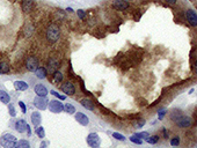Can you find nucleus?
I'll list each match as a JSON object with an SVG mask.
<instances>
[{"instance_id": "nucleus-1", "label": "nucleus", "mask_w": 197, "mask_h": 148, "mask_svg": "<svg viewBox=\"0 0 197 148\" xmlns=\"http://www.w3.org/2000/svg\"><path fill=\"white\" fill-rule=\"evenodd\" d=\"M61 37V29L56 24H50L46 29V38L50 43H55Z\"/></svg>"}, {"instance_id": "nucleus-2", "label": "nucleus", "mask_w": 197, "mask_h": 148, "mask_svg": "<svg viewBox=\"0 0 197 148\" xmlns=\"http://www.w3.org/2000/svg\"><path fill=\"white\" fill-rule=\"evenodd\" d=\"M16 141H17L16 137H14V135H12V134L9 133H6L4 134V135H1V138H0V145L5 148H8V147L12 148V147H15Z\"/></svg>"}, {"instance_id": "nucleus-3", "label": "nucleus", "mask_w": 197, "mask_h": 148, "mask_svg": "<svg viewBox=\"0 0 197 148\" xmlns=\"http://www.w3.org/2000/svg\"><path fill=\"white\" fill-rule=\"evenodd\" d=\"M175 124L179 126V127H181V128H188L190 126L192 125V118L189 117V116H187V115H180L177 118L174 120Z\"/></svg>"}, {"instance_id": "nucleus-4", "label": "nucleus", "mask_w": 197, "mask_h": 148, "mask_svg": "<svg viewBox=\"0 0 197 148\" xmlns=\"http://www.w3.org/2000/svg\"><path fill=\"white\" fill-rule=\"evenodd\" d=\"M26 68L30 72H34L38 68V59L35 56H29L26 59Z\"/></svg>"}, {"instance_id": "nucleus-5", "label": "nucleus", "mask_w": 197, "mask_h": 148, "mask_svg": "<svg viewBox=\"0 0 197 148\" xmlns=\"http://www.w3.org/2000/svg\"><path fill=\"white\" fill-rule=\"evenodd\" d=\"M86 141H87L88 146H89V147H93V148H96L101 145V138H100L96 133L88 134V137H87Z\"/></svg>"}, {"instance_id": "nucleus-6", "label": "nucleus", "mask_w": 197, "mask_h": 148, "mask_svg": "<svg viewBox=\"0 0 197 148\" xmlns=\"http://www.w3.org/2000/svg\"><path fill=\"white\" fill-rule=\"evenodd\" d=\"M48 108H49V110L51 111V112H53V113H59L61 111H64V105H63V103L59 102V101H57V100L50 101Z\"/></svg>"}, {"instance_id": "nucleus-7", "label": "nucleus", "mask_w": 197, "mask_h": 148, "mask_svg": "<svg viewBox=\"0 0 197 148\" xmlns=\"http://www.w3.org/2000/svg\"><path fill=\"white\" fill-rule=\"evenodd\" d=\"M61 89L63 93H65V95H70V96H72V95L76 94V86H74L71 81L64 82V83L61 86Z\"/></svg>"}, {"instance_id": "nucleus-8", "label": "nucleus", "mask_w": 197, "mask_h": 148, "mask_svg": "<svg viewBox=\"0 0 197 148\" xmlns=\"http://www.w3.org/2000/svg\"><path fill=\"white\" fill-rule=\"evenodd\" d=\"M34 105L39 110H45L49 105V101L45 96H37L34 98Z\"/></svg>"}, {"instance_id": "nucleus-9", "label": "nucleus", "mask_w": 197, "mask_h": 148, "mask_svg": "<svg viewBox=\"0 0 197 148\" xmlns=\"http://www.w3.org/2000/svg\"><path fill=\"white\" fill-rule=\"evenodd\" d=\"M186 19L191 27H197V14L194 9H187L186 12Z\"/></svg>"}, {"instance_id": "nucleus-10", "label": "nucleus", "mask_w": 197, "mask_h": 148, "mask_svg": "<svg viewBox=\"0 0 197 148\" xmlns=\"http://www.w3.org/2000/svg\"><path fill=\"white\" fill-rule=\"evenodd\" d=\"M113 7L117 11H125L129 8V1L127 0H114L113 1Z\"/></svg>"}, {"instance_id": "nucleus-11", "label": "nucleus", "mask_w": 197, "mask_h": 148, "mask_svg": "<svg viewBox=\"0 0 197 148\" xmlns=\"http://www.w3.org/2000/svg\"><path fill=\"white\" fill-rule=\"evenodd\" d=\"M76 120L80 124V125H83V126L88 125V123H89L88 117H87L85 113H83V112H76Z\"/></svg>"}, {"instance_id": "nucleus-12", "label": "nucleus", "mask_w": 197, "mask_h": 148, "mask_svg": "<svg viewBox=\"0 0 197 148\" xmlns=\"http://www.w3.org/2000/svg\"><path fill=\"white\" fill-rule=\"evenodd\" d=\"M15 128L17 132L24 133L27 131V128H28V124H27V122L24 119H19L15 123Z\"/></svg>"}, {"instance_id": "nucleus-13", "label": "nucleus", "mask_w": 197, "mask_h": 148, "mask_svg": "<svg viewBox=\"0 0 197 148\" xmlns=\"http://www.w3.org/2000/svg\"><path fill=\"white\" fill-rule=\"evenodd\" d=\"M21 7H22L23 12H26V13L30 12L33 7H34V0H22Z\"/></svg>"}, {"instance_id": "nucleus-14", "label": "nucleus", "mask_w": 197, "mask_h": 148, "mask_svg": "<svg viewBox=\"0 0 197 148\" xmlns=\"http://www.w3.org/2000/svg\"><path fill=\"white\" fill-rule=\"evenodd\" d=\"M35 93H36V95L37 96H45L49 94V91H48V89L45 88V86H43V85H36L35 86Z\"/></svg>"}, {"instance_id": "nucleus-15", "label": "nucleus", "mask_w": 197, "mask_h": 148, "mask_svg": "<svg viewBox=\"0 0 197 148\" xmlns=\"http://www.w3.org/2000/svg\"><path fill=\"white\" fill-rule=\"evenodd\" d=\"M80 104L83 105L85 109H87V110H91V111L95 110V105H94V103L92 102L89 98H83L80 101Z\"/></svg>"}, {"instance_id": "nucleus-16", "label": "nucleus", "mask_w": 197, "mask_h": 148, "mask_svg": "<svg viewBox=\"0 0 197 148\" xmlns=\"http://www.w3.org/2000/svg\"><path fill=\"white\" fill-rule=\"evenodd\" d=\"M41 122H42L41 113H39L38 111H34V112L31 113V123H33V125L38 126L39 124H41Z\"/></svg>"}, {"instance_id": "nucleus-17", "label": "nucleus", "mask_w": 197, "mask_h": 148, "mask_svg": "<svg viewBox=\"0 0 197 148\" xmlns=\"http://www.w3.org/2000/svg\"><path fill=\"white\" fill-rule=\"evenodd\" d=\"M59 66H61L59 63L55 59V58H50L49 61H48V68H49L50 72H55V71H57Z\"/></svg>"}, {"instance_id": "nucleus-18", "label": "nucleus", "mask_w": 197, "mask_h": 148, "mask_svg": "<svg viewBox=\"0 0 197 148\" xmlns=\"http://www.w3.org/2000/svg\"><path fill=\"white\" fill-rule=\"evenodd\" d=\"M0 101L4 104H8L11 102V96L5 90H0Z\"/></svg>"}, {"instance_id": "nucleus-19", "label": "nucleus", "mask_w": 197, "mask_h": 148, "mask_svg": "<svg viewBox=\"0 0 197 148\" xmlns=\"http://www.w3.org/2000/svg\"><path fill=\"white\" fill-rule=\"evenodd\" d=\"M14 88L16 90H26V89H28V83L24 81H15L14 82Z\"/></svg>"}, {"instance_id": "nucleus-20", "label": "nucleus", "mask_w": 197, "mask_h": 148, "mask_svg": "<svg viewBox=\"0 0 197 148\" xmlns=\"http://www.w3.org/2000/svg\"><path fill=\"white\" fill-rule=\"evenodd\" d=\"M35 74L38 79H45L46 78V69L44 67H38L37 69L35 71Z\"/></svg>"}, {"instance_id": "nucleus-21", "label": "nucleus", "mask_w": 197, "mask_h": 148, "mask_svg": "<svg viewBox=\"0 0 197 148\" xmlns=\"http://www.w3.org/2000/svg\"><path fill=\"white\" fill-rule=\"evenodd\" d=\"M63 79H64V76H63L61 72H59V71H55L53 72V81L56 83H61Z\"/></svg>"}, {"instance_id": "nucleus-22", "label": "nucleus", "mask_w": 197, "mask_h": 148, "mask_svg": "<svg viewBox=\"0 0 197 148\" xmlns=\"http://www.w3.org/2000/svg\"><path fill=\"white\" fill-rule=\"evenodd\" d=\"M64 110L66 111L67 113H70V115H76V108H74V105H72V104L66 103L64 105Z\"/></svg>"}, {"instance_id": "nucleus-23", "label": "nucleus", "mask_w": 197, "mask_h": 148, "mask_svg": "<svg viewBox=\"0 0 197 148\" xmlns=\"http://www.w3.org/2000/svg\"><path fill=\"white\" fill-rule=\"evenodd\" d=\"M159 139H160L159 135H152V137L149 135V137H147L145 140H146L147 143H150V145H154V143H157V142L159 141Z\"/></svg>"}, {"instance_id": "nucleus-24", "label": "nucleus", "mask_w": 197, "mask_h": 148, "mask_svg": "<svg viewBox=\"0 0 197 148\" xmlns=\"http://www.w3.org/2000/svg\"><path fill=\"white\" fill-rule=\"evenodd\" d=\"M29 142L27 140H19V141H16V143H15V147H17V148H29Z\"/></svg>"}, {"instance_id": "nucleus-25", "label": "nucleus", "mask_w": 197, "mask_h": 148, "mask_svg": "<svg viewBox=\"0 0 197 148\" xmlns=\"http://www.w3.org/2000/svg\"><path fill=\"white\" fill-rule=\"evenodd\" d=\"M9 72V65L7 63H0V74H6Z\"/></svg>"}, {"instance_id": "nucleus-26", "label": "nucleus", "mask_w": 197, "mask_h": 148, "mask_svg": "<svg viewBox=\"0 0 197 148\" xmlns=\"http://www.w3.org/2000/svg\"><path fill=\"white\" fill-rule=\"evenodd\" d=\"M35 133L37 134L38 138H41V139H43L44 137H45V131H44V128L42 127V126H37V128L35 130Z\"/></svg>"}, {"instance_id": "nucleus-27", "label": "nucleus", "mask_w": 197, "mask_h": 148, "mask_svg": "<svg viewBox=\"0 0 197 148\" xmlns=\"http://www.w3.org/2000/svg\"><path fill=\"white\" fill-rule=\"evenodd\" d=\"M130 141H131V142H133V143H136V145H142V143H143V140H142L140 138L136 137L135 134L130 137Z\"/></svg>"}, {"instance_id": "nucleus-28", "label": "nucleus", "mask_w": 197, "mask_h": 148, "mask_svg": "<svg viewBox=\"0 0 197 148\" xmlns=\"http://www.w3.org/2000/svg\"><path fill=\"white\" fill-rule=\"evenodd\" d=\"M8 110H9V115L12 117H15L16 116V111H15V106L13 104H8Z\"/></svg>"}, {"instance_id": "nucleus-29", "label": "nucleus", "mask_w": 197, "mask_h": 148, "mask_svg": "<svg viewBox=\"0 0 197 148\" xmlns=\"http://www.w3.org/2000/svg\"><path fill=\"white\" fill-rule=\"evenodd\" d=\"M113 137H114L116 140H120V141H124L125 140V137L121 133H117V132H114L113 133Z\"/></svg>"}, {"instance_id": "nucleus-30", "label": "nucleus", "mask_w": 197, "mask_h": 148, "mask_svg": "<svg viewBox=\"0 0 197 148\" xmlns=\"http://www.w3.org/2000/svg\"><path fill=\"white\" fill-rule=\"evenodd\" d=\"M133 125L136 126L137 128H140V127H143V126L145 125V120L144 119H138V120H136V122L133 123Z\"/></svg>"}, {"instance_id": "nucleus-31", "label": "nucleus", "mask_w": 197, "mask_h": 148, "mask_svg": "<svg viewBox=\"0 0 197 148\" xmlns=\"http://www.w3.org/2000/svg\"><path fill=\"white\" fill-rule=\"evenodd\" d=\"M170 145L172 146H179L180 145V138L179 137H174L170 139Z\"/></svg>"}, {"instance_id": "nucleus-32", "label": "nucleus", "mask_w": 197, "mask_h": 148, "mask_svg": "<svg viewBox=\"0 0 197 148\" xmlns=\"http://www.w3.org/2000/svg\"><path fill=\"white\" fill-rule=\"evenodd\" d=\"M135 135L138 137V138H140V139H146L150 134L147 133V132H138V133H135Z\"/></svg>"}, {"instance_id": "nucleus-33", "label": "nucleus", "mask_w": 197, "mask_h": 148, "mask_svg": "<svg viewBox=\"0 0 197 148\" xmlns=\"http://www.w3.org/2000/svg\"><path fill=\"white\" fill-rule=\"evenodd\" d=\"M50 93H51V94H52L53 96L58 97V98H59V100H61V101H64V100H65V98H66V96H65V95H61V94H58V93H57V91H56V90H51V91H50Z\"/></svg>"}, {"instance_id": "nucleus-34", "label": "nucleus", "mask_w": 197, "mask_h": 148, "mask_svg": "<svg viewBox=\"0 0 197 148\" xmlns=\"http://www.w3.org/2000/svg\"><path fill=\"white\" fill-rule=\"evenodd\" d=\"M166 112H167L166 109H160V110L158 111V117H159L160 120H161V119L164 118V116L166 115Z\"/></svg>"}, {"instance_id": "nucleus-35", "label": "nucleus", "mask_w": 197, "mask_h": 148, "mask_svg": "<svg viewBox=\"0 0 197 148\" xmlns=\"http://www.w3.org/2000/svg\"><path fill=\"white\" fill-rule=\"evenodd\" d=\"M19 105H20V108H21V110H22L23 113H26V111H27V106H26V104L23 103L22 101H20V102H19Z\"/></svg>"}, {"instance_id": "nucleus-36", "label": "nucleus", "mask_w": 197, "mask_h": 148, "mask_svg": "<svg viewBox=\"0 0 197 148\" xmlns=\"http://www.w3.org/2000/svg\"><path fill=\"white\" fill-rule=\"evenodd\" d=\"M77 14H78V16H79L80 19H85V12H83V9H79V11L77 12Z\"/></svg>"}, {"instance_id": "nucleus-37", "label": "nucleus", "mask_w": 197, "mask_h": 148, "mask_svg": "<svg viewBox=\"0 0 197 148\" xmlns=\"http://www.w3.org/2000/svg\"><path fill=\"white\" fill-rule=\"evenodd\" d=\"M165 2H167V4H169V5H175L176 4V0H164Z\"/></svg>"}, {"instance_id": "nucleus-38", "label": "nucleus", "mask_w": 197, "mask_h": 148, "mask_svg": "<svg viewBox=\"0 0 197 148\" xmlns=\"http://www.w3.org/2000/svg\"><path fill=\"white\" fill-rule=\"evenodd\" d=\"M161 133L164 134V135H165V137H168V134H167V131H166V128H161Z\"/></svg>"}, {"instance_id": "nucleus-39", "label": "nucleus", "mask_w": 197, "mask_h": 148, "mask_svg": "<svg viewBox=\"0 0 197 148\" xmlns=\"http://www.w3.org/2000/svg\"><path fill=\"white\" fill-rule=\"evenodd\" d=\"M48 145H49L48 142H42V143H41V147H45V146H48Z\"/></svg>"}, {"instance_id": "nucleus-40", "label": "nucleus", "mask_w": 197, "mask_h": 148, "mask_svg": "<svg viewBox=\"0 0 197 148\" xmlns=\"http://www.w3.org/2000/svg\"><path fill=\"white\" fill-rule=\"evenodd\" d=\"M66 11H67V12H70V13H73V9H72L71 7H67V8H66Z\"/></svg>"}, {"instance_id": "nucleus-41", "label": "nucleus", "mask_w": 197, "mask_h": 148, "mask_svg": "<svg viewBox=\"0 0 197 148\" xmlns=\"http://www.w3.org/2000/svg\"><path fill=\"white\" fill-rule=\"evenodd\" d=\"M195 69H196V72H197V60H196V63H195Z\"/></svg>"}, {"instance_id": "nucleus-42", "label": "nucleus", "mask_w": 197, "mask_h": 148, "mask_svg": "<svg viewBox=\"0 0 197 148\" xmlns=\"http://www.w3.org/2000/svg\"><path fill=\"white\" fill-rule=\"evenodd\" d=\"M127 1H132V0H127Z\"/></svg>"}, {"instance_id": "nucleus-43", "label": "nucleus", "mask_w": 197, "mask_h": 148, "mask_svg": "<svg viewBox=\"0 0 197 148\" xmlns=\"http://www.w3.org/2000/svg\"><path fill=\"white\" fill-rule=\"evenodd\" d=\"M196 41H197V36H196Z\"/></svg>"}]
</instances>
